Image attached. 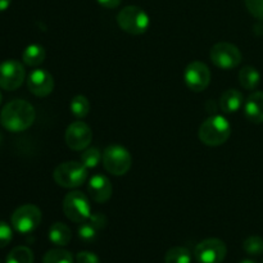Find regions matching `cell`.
<instances>
[{"label":"cell","instance_id":"obj_1","mask_svg":"<svg viewBox=\"0 0 263 263\" xmlns=\"http://www.w3.org/2000/svg\"><path fill=\"white\" fill-rule=\"evenodd\" d=\"M36 112L32 104L26 100L15 99L7 103L0 113V123L10 133H22L35 122Z\"/></svg>","mask_w":263,"mask_h":263},{"label":"cell","instance_id":"obj_2","mask_svg":"<svg viewBox=\"0 0 263 263\" xmlns=\"http://www.w3.org/2000/svg\"><path fill=\"white\" fill-rule=\"evenodd\" d=\"M198 135L204 145L220 146L230 138L231 125L223 116L213 115L200 125Z\"/></svg>","mask_w":263,"mask_h":263},{"label":"cell","instance_id":"obj_3","mask_svg":"<svg viewBox=\"0 0 263 263\" xmlns=\"http://www.w3.org/2000/svg\"><path fill=\"white\" fill-rule=\"evenodd\" d=\"M117 23L120 28L130 35H143L151 25L148 13L136 5L122 8L117 14Z\"/></svg>","mask_w":263,"mask_h":263},{"label":"cell","instance_id":"obj_4","mask_svg":"<svg viewBox=\"0 0 263 263\" xmlns=\"http://www.w3.org/2000/svg\"><path fill=\"white\" fill-rule=\"evenodd\" d=\"M53 179L59 186L74 189L87 180V168L81 162H63L54 170Z\"/></svg>","mask_w":263,"mask_h":263},{"label":"cell","instance_id":"obj_5","mask_svg":"<svg viewBox=\"0 0 263 263\" xmlns=\"http://www.w3.org/2000/svg\"><path fill=\"white\" fill-rule=\"evenodd\" d=\"M102 162L104 168L115 176H123L130 171L133 166V157L130 152L122 145H109L102 154Z\"/></svg>","mask_w":263,"mask_h":263},{"label":"cell","instance_id":"obj_6","mask_svg":"<svg viewBox=\"0 0 263 263\" xmlns=\"http://www.w3.org/2000/svg\"><path fill=\"white\" fill-rule=\"evenodd\" d=\"M63 212L66 217L72 222H85L89 220L90 215H91L90 199L79 190L68 193L63 199Z\"/></svg>","mask_w":263,"mask_h":263},{"label":"cell","instance_id":"obj_7","mask_svg":"<svg viewBox=\"0 0 263 263\" xmlns=\"http://www.w3.org/2000/svg\"><path fill=\"white\" fill-rule=\"evenodd\" d=\"M43 220L40 208L33 204L21 205L13 212L12 226L20 234H30L39 228Z\"/></svg>","mask_w":263,"mask_h":263},{"label":"cell","instance_id":"obj_8","mask_svg":"<svg viewBox=\"0 0 263 263\" xmlns=\"http://www.w3.org/2000/svg\"><path fill=\"white\" fill-rule=\"evenodd\" d=\"M210 57L212 63L217 68L226 69V71L236 68L243 59V55H241L238 46L230 43L215 44L211 49Z\"/></svg>","mask_w":263,"mask_h":263},{"label":"cell","instance_id":"obj_9","mask_svg":"<svg viewBox=\"0 0 263 263\" xmlns=\"http://www.w3.org/2000/svg\"><path fill=\"white\" fill-rule=\"evenodd\" d=\"M226 254V244L217 238L204 239L194 249V257L199 263H222Z\"/></svg>","mask_w":263,"mask_h":263},{"label":"cell","instance_id":"obj_10","mask_svg":"<svg viewBox=\"0 0 263 263\" xmlns=\"http://www.w3.org/2000/svg\"><path fill=\"white\" fill-rule=\"evenodd\" d=\"M184 81L192 91L200 92L208 87L211 82V71L205 63L194 61L189 63L184 72Z\"/></svg>","mask_w":263,"mask_h":263},{"label":"cell","instance_id":"obj_11","mask_svg":"<svg viewBox=\"0 0 263 263\" xmlns=\"http://www.w3.org/2000/svg\"><path fill=\"white\" fill-rule=\"evenodd\" d=\"M26 77L25 67L22 63L8 59L0 63V87L8 91L18 89L23 84Z\"/></svg>","mask_w":263,"mask_h":263},{"label":"cell","instance_id":"obj_12","mask_svg":"<svg viewBox=\"0 0 263 263\" xmlns=\"http://www.w3.org/2000/svg\"><path fill=\"white\" fill-rule=\"evenodd\" d=\"M66 144L72 151H85L92 140V131L84 121H74L66 130Z\"/></svg>","mask_w":263,"mask_h":263},{"label":"cell","instance_id":"obj_13","mask_svg":"<svg viewBox=\"0 0 263 263\" xmlns=\"http://www.w3.org/2000/svg\"><path fill=\"white\" fill-rule=\"evenodd\" d=\"M27 87L35 97H48L54 89L53 76L46 69H33L27 79Z\"/></svg>","mask_w":263,"mask_h":263},{"label":"cell","instance_id":"obj_14","mask_svg":"<svg viewBox=\"0 0 263 263\" xmlns=\"http://www.w3.org/2000/svg\"><path fill=\"white\" fill-rule=\"evenodd\" d=\"M87 193L90 199L97 203H105L110 199L113 186L109 179L104 175H94L87 184Z\"/></svg>","mask_w":263,"mask_h":263},{"label":"cell","instance_id":"obj_15","mask_svg":"<svg viewBox=\"0 0 263 263\" xmlns=\"http://www.w3.org/2000/svg\"><path fill=\"white\" fill-rule=\"evenodd\" d=\"M244 115L252 123H263V91H256L244 103Z\"/></svg>","mask_w":263,"mask_h":263},{"label":"cell","instance_id":"obj_16","mask_svg":"<svg viewBox=\"0 0 263 263\" xmlns=\"http://www.w3.org/2000/svg\"><path fill=\"white\" fill-rule=\"evenodd\" d=\"M244 97L239 90L229 89L221 95L220 108L225 113H235L243 107Z\"/></svg>","mask_w":263,"mask_h":263},{"label":"cell","instance_id":"obj_17","mask_svg":"<svg viewBox=\"0 0 263 263\" xmlns=\"http://www.w3.org/2000/svg\"><path fill=\"white\" fill-rule=\"evenodd\" d=\"M72 239V231L66 223L54 222L49 229V240L57 247L68 246Z\"/></svg>","mask_w":263,"mask_h":263},{"label":"cell","instance_id":"obj_18","mask_svg":"<svg viewBox=\"0 0 263 263\" xmlns=\"http://www.w3.org/2000/svg\"><path fill=\"white\" fill-rule=\"evenodd\" d=\"M45 49H44V46L39 45V44H31V45H28L22 54L23 63L30 67L40 66L45 61Z\"/></svg>","mask_w":263,"mask_h":263},{"label":"cell","instance_id":"obj_19","mask_svg":"<svg viewBox=\"0 0 263 263\" xmlns=\"http://www.w3.org/2000/svg\"><path fill=\"white\" fill-rule=\"evenodd\" d=\"M239 82L246 90H254L261 82V74L254 67L246 66L239 72Z\"/></svg>","mask_w":263,"mask_h":263},{"label":"cell","instance_id":"obj_20","mask_svg":"<svg viewBox=\"0 0 263 263\" xmlns=\"http://www.w3.org/2000/svg\"><path fill=\"white\" fill-rule=\"evenodd\" d=\"M69 109H71L72 115L79 120L86 117L90 112V102L86 97L84 95H76L73 99L69 103Z\"/></svg>","mask_w":263,"mask_h":263},{"label":"cell","instance_id":"obj_21","mask_svg":"<svg viewBox=\"0 0 263 263\" xmlns=\"http://www.w3.org/2000/svg\"><path fill=\"white\" fill-rule=\"evenodd\" d=\"M164 263H192V253L184 247H174L167 251Z\"/></svg>","mask_w":263,"mask_h":263},{"label":"cell","instance_id":"obj_22","mask_svg":"<svg viewBox=\"0 0 263 263\" xmlns=\"http://www.w3.org/2000/svg\"><path fill=\"white\" fill-rule=\"evenodd\" d=\"M5 263H33V253L27 247H15L8 254Z\"/></svg>","mask_w":263,"mask_h":263},{"label":"cell","instance_id":"obj_23","mask_svg":"<svg viewBox=\"0 0 263 263\" xmlns=\"http://www.w3.org/2000/svg\"><path fill=\"white\" fill-rule=\"evenodd\" d=\"M43 263H73V256L66 249H50L44 256Z\"/></svg>","mask_w":263,"mask_h":263},{"label":"cell","instance_id":"obj_24","mask_svg":"<svg viewBox=\"0 0 263 263\" xmlns=\"http://www.w3.org/2000/svg\"><path fill=\"white\" fill-rule=\"evenodd\" d=\"M100 159H102V153L98 148L91 146V148H86L81 154V163L89 168H95L99 164Z\"/></svg>","mask_w":263,"mask_h":263},{"label":"cell","instance_id":"obj_25","mask_svg":"<svg viewBox=\"0 0 263 263\" xmlns=\"http://www.w3.org/2000/svg\"><path fill=\"white\" fill-rule=\"evenodd\" d=\"M243 248L249 256H261L263 254V239L258 235L249 236L244 240Z\"/></svg>","mask_w":263,"mask_h":263},{"label":"cell","instance_id":"obj_26","mask_svg":"<svg viewBox=\"0 0 263 263\" xmlns=\"http://www.w3.org/2000/svg\"><path fill=\"white\" fill-rule=\"evenodd\" d=\"M77 234H79V238L81 239L85 243H91L97 239L98 236V230L89 222V221H85L81 225L79 226V230H77Z\"/></svg>","mask_w":263,"mask_h":263},{"label":"cell","instance_id":"obj_27","mask_svg":"<svg viewBox=\"0 0 263 263\" xmlns=\"http://www.w3.org/2000/svg\"><path fill=\"white\" fill-rule=\"evenodd\" d=\"M246 5L253 17L263 21V0H246Z\"/></svg>","mask_w":263,"mask_h":263},{"label":"cell","instance_id":"obj_28","mask_svg":"<svg viewBox=\"0 0 263 263\" xmlns=\"http://www.w3.org/2000/svg\"><path fill=\"white\" fill-rule=\"evenodd\" d=\"M13 231L8 223L0 221V248H4L12 241Z\"/></svg>","mask_w":263,"mask_h":263},{"label":"cell","instance_id":"obj_29","mask_svg":"<svg viewBox=\"0 0 263 263\" xmlns=\"http://www.w3.org/2000/svg\"><path fill=\"white\" fill-rule=\"evenodd\" d=\"M87 221H89V222L91 223L98 231L103 230V229L107 226V222H108L107 217H105L104 215H102V213H92V215H90L89 220Z\"/></svg>","mask_w":263,"mask_h":263},{"label":"cell","instance_id":"obj_30","mask_svg":"<svg viewBox=\"0 0 263 263\" xmlns=\"http://www.w3.org/2000/svg\"><path fill=\"white\" fill-rule=\"evenodd\" d=\"M76 263H100V261L92 252H80L76 256Z\"/></svg>","mask_w":263,"mask_h":263},{"label":"cell","instance_id":"obj_31","mask_svg":"<svg viewBox=\"0 0 263 263\" xmlns=\"http://www.w3.org/2000/svg\"><path fill=\"white\" fill-rule=\"evenodd\" d=\"M97 2L99 3L102 7L107 8V9H115V8H117L118 5L121 4L122 0H97Z\"/></svg>","mask_w":263,"mask_h":263},{"label":"cell","instance_id":"obj_32","mask_svg":"<svg viewBox=\"0 0 263 263\" xmlns=\"http://www.w3.org/2000/svg\"><path fill=\"white\" fill-rule=\"evenodd\" d=\"M10 3H12V0H0V12L7 10L9 8Z\"/></svg>","mask_w":263,"mask_h":263},{"label":"cell","instance_id":"obj_33","mask_svg":"<svg viewBox=\"0 0 263 263\" xmlns=\"http://www.w3.org/2000/svg\"><path fill=\"white\" fill-rule=\"evenodd\" d=\"M239 263H256V262L252 261V259H243V261L239 262Z\"/></svg>","mask_w":263,"mask_h":263},{"label":"cell","instance_id":"obj_34","mask_svg":"<svg viewBox=\"0 0 263 263\" xmlns=\"http://www.w3.org/2000/svg\"><path fill=\"white\" fill-rule=\"evenodd\" d=\"M2 141H3V136H2V134H0V145H2Z\"/></svg>","mask_w":263,"mask_h":263},{"label":"cell","instance_id":"obj_35","mask_svg":"<svg viewBox=\"0 0 263 263\" xmlns=\"http://www.w3.org/2000/svg\"><path fill=\"white\" fill-rule=\"evenodd\" d=\"M2 100H3V95H2V92H0V104H2Z\"/></svg>","mask_w":263,"mask_h":263},{"label":"cell","instance_id":"obj_36","mask_svg":"<svg viewBox=\"0 0 263 263\" xmlns=\"http://www.w3.org/2000/svg\"><path fill=\"white\" fill-rule=\"evenodd\" d=\"M262 263H263V262H262Z\"/></svg>","mask_w":263,"mask_h":263}]
</instances>
